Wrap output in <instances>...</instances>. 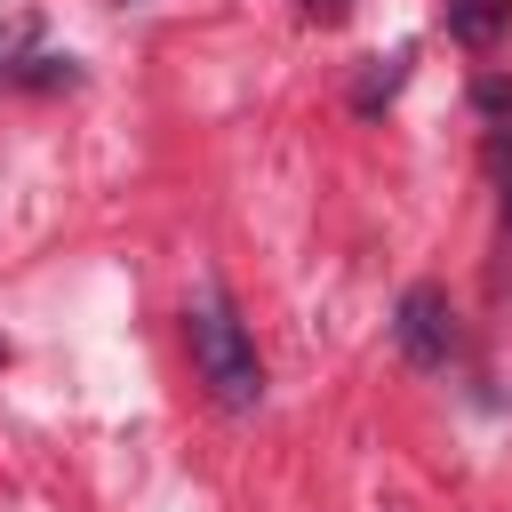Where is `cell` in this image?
I'll list each match as a JSON object with an SVG mask.
<instances>
[{
    "label": "cell",
    "mask_w": 512,
    "mask_h": 512,
    "mask_svg": "<svg viewBox=\"0 0 512 512\" xmlns=\"http://www.w3.org/2000/svg\"><path fill=\"white\" fill-rule=\"evenodd\" d=\"M184 344H192V368H200V384H208V400H216L224 416H248V408L264 400V360H256V336L240 328V312H232L216 288L184 312Z\"/></svg>",
    "instance_id": "obj_1"
},
{
    "label": "cell",
    "mask_w": 512,
    "mask_h": 512,
    "mask_svg": "<svg viewBox=\"0 0 512 512\" xmlns=\"http://www.w3.org/2000/svg\"><path fill=\"white\" fill-rule=\"evenodd\" d=\"M400 88H408V48H400V56H376V64L360 72V88H352V112H384Z\"/></svg>",
    "instance_id": "obj_4"
},
{
    "label": "cell",
    "mask_w": 512,
    "mask_h": 512,
    "mask_svg": "<svg viewBox=\"0 0 512 512\" xmlns=\"http://www.w3.org/2000/svg\"><path fill=\"white\" fill-rule=\"evenodd\" d=\"M488 160H496V184H504V224H512V128L488 144Z\"/></svg>",
    "instance_id": "obj_5"
},
{
    "label": "cell",
    "mask_w": 512,
    "mask_h": 512,
    "mask_svg": "<svg viewBox=\"0 0 512 512\" xmlns=\"http://www.w3.org/2000/svg\"><path fill=\"white\" fill-rule=\"evenodd\" d=\"M0 360H8V344H0Z\"/></svg>",
    "instance_id": "obj_7"
},
{
    "label": "cell",
    "mask_w": 512,
    "mask_h": 512,
    "mask_svg": "<svg viewBox=\"0 0 512 512\" xmlns=\"http://www.w3.org/2000/svg\"><path fill=\"white\" fill-rule=\"evenodd\" d=\"M392 344H400V360H408V368H448V360L464 352V328H456L448 288L416 280V288L392 304Z\"/></svg>",
    "instance_id": "obj_2"
},
{
    "label": "cell",
    "mask_w": 512,
    "mask_h": 512,
    "mask_svg": "<svg viewBox=\"0 0 512 512\" xmlns=\"http://www.w3.org/2000/svg\"><path fill=\"white\" fill-rule=\"evenodd\" d=\"M440 32L464 48H496L512 32V0H440Z\"/></svg>",
    "instance_id": "obj_3"
},
{
    "label": "cell",
    "mask_w": 512,
    "mask_h": 512,
    "mask_svg": "<svg viewBox=\"0 0 512 512\" xmlns=\"http://www.w3.org/2000/svg\"><path fill=\"white\" fill-rule=\"evenodd\" d=\"M304 8V24H344L352 16V0H296Z\"/></svg>",
    "instance_id": "obj_6"
}]
</instances>
